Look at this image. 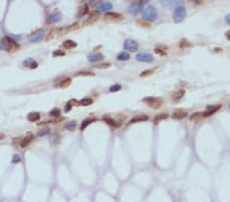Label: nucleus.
I'll use <instances>...</instances> for the list:
<instances>
[{
    "label": "nucleus",
    "instance_id": "nucleus-14",
    "mask_svg": "<svg viewBox=\"0 0 230 202\" xmlns=\"http://www.w3.org/2000/svg\"><path fill=\"white\" fill-rule=\"evenodd\" d=\"M122 17H123L120 13L117 12H111V11H109V12L105 13V19H111V21H120V19H122Z\"/></svg>",
    "mask_w": 230,
    "mask_h": 202
},
{
    "label": "nucleus",
    "instance_id": "nucleus-12",
    "mask_svg": "<svg viewBox=\"0 0 230 202\" xmlns=\"http://www.w3.org/2000/svg\"><path fill=\"white\" fill-rule=\"evenodd\" d=\"M87 58L89 62H97L99 60H102L103 55L101 53H90L87 56Z\"/></svg>",
    "mask_w": 230,
    "mask_h": 202
},
{
    "label": "nucleus",
    "instance_id": "nucleus-38",
    "mask_svg": "<svg viewBox=\"0 0 230 202\" xmlns=\"http://www.w3.org/2000/svg\"><path fill=\"white\" fill-rule=\"evenodd\" d=\"M155 69H148V71H143V73H141L140 77L144 78V77H147V76H151V75H153V74L155 73Z\"/></svg>",
    "mask_w": 230,
    "mask_h": 202
},
{
    "label": "nucleus",
    "instance_id": "nucleus-39",
    "mask_svg": "<svg viewBox=\"0 0 230 202\" xmlns=\"http://www.w3.org/2000/svg\"><path fill=\"white\" fill-rule=\"evenodd\" d=\"M136 23L138 24L139 26H141V27L143 28H151V25H149L148 23H146V22H143V21H137Z\"/></svg>",
    "mask_w": 230,
    "mask_h": 202
},
{
    "label": "nucleus",
    "instance_id": "nucleus-29",
    "mask_svg": "<svg viewBox=\"0 0 230 202\" xmlns=\"http://www.w3.org/2000/svg\"><path fill=\"white\" fill-rule=\"evenodd\" d=\"M93 103V100L91 98H84L80 101V104H82L83 106H87V105H90Z\"/></svg>",
    "mask_w": 230,
    "mask_h": 202
},
{
    "label": "nucleus",
    "instance_id": "nucleus-6",
    "mask_svg": "<svg viewBox=\"0 0 230 202\" xmlns=\"http://www.w3.org/2000/svg\"><path fill=\"white\" fill-rule=\"evenodd\" d=\"M138 47H139L138 43L132 39H127L124 42V48H125V50H128V51L135 52V51L138 50Z\"/></svg>",
    "mask_w": 230,
    "mask_h": 202
},
{
    "label": "nucleus",
    "instance_id": "nucleus-18",
    "mask_svg": "<svg viewBox=\"0 0 230 202\" xmlns=\"http://www.w3.org/2000/svg\"><path fill=\"white\" fill-rule=\"evenodd\" d=\"M148 121V117L147 115H136L134 117L131 121H129V124H134V123H137V121Z\"/></svg>",
    "mask_w": 230,
    "mask_h": 202
},
{
    "label": "nucleus",
    "instance_id": "nucleus-17",
    "mask_svg": "<svg viewBox=\"0 0 230 202\" xmlns=\"http://www.w3.org/2000/svg\"><path fill=\"white\" fill-rule=\"evenodd\" d=\"M40 117H41V115H40L39 112H31L28 115L27 119L29 121H32V123H34V121H37L40 119Z\"/></svg>",
    "mask_w": 230,
    "mask_h": 202
},
{
    "label": "nucleus",
    "instance_id": "nucleus-7",
    "mask_svg": "<svg viewBox=\"0 0 230 202\" xmlns=\"http://www.w3.org/2000/svg\"><path fill=\"white\" fill-rule=\"evenodd\" d=\"M136 59L140 62H153V56L149 53H138L136 55Z\"/></svg>",
    "mask_w": 230,
    "mask_h": 202
},
{
    "label": "nucleus",
    "instance_id": "nucleus-23",
    "mask_svg": "<svg viewBox=\"0 0 230 202\" xmlns=\"http://www.w3.org/2000/svg\"><path fill=\"white\" fill-rule=\"evenodd\" d=\"M71 82H72L71 79L63 80L61 82H59V84H57L56 87H59V88H67V87H69V86L71 85Z\"/></svg>",
    "mask_w": 230,
    "mask_h": 202
},
{
    "label": "nucleus",
    "instance_id": "nucleus-40",
    "mask_svg": "<svg viewBox=\"0 0 230 202\" xmlns=\"http://www.w3.org/2000/svg\"><path fill=\"white\" fill-rule=\"evenodd\" d=\"M53 56H63V55H65V52L63 51H61V50H55L54 52L52 53Z\"/></svg>",
    "mask_w": 230,
    "mask_h": 202
},
{
    "label": "nucleus",
    "instance_id": "nucleus-11",
    "mask_svg": "<svg viewBox=\"0 0 230 202\" xmlns=\"http://www.w3.org/2000/svg\"><path fill=\"white\" fill-rule=\"evenodd\" d=\"M220 105H215V106H208L207 110L205 111V112L201 113V115H203V117H210V115H213L214 113L216 112V111L219 110L220 108Z\"/></svg>",
    "mask_w": 230,
    "mask_h": 202
},
{
    "label": "nucleus",
    "instance_id": "nucleus-45",
    "mask_svg": "<svg viewBox=\"0 0 230 202\" xmlns=\"http://www.w3.org/2000/svg\"><path fill=\"white\" fill-rule=\"evenodd\" d=\"M11 38H13L15 39V42H17V41H19V40H21V36H13Z\"/></svg>",
    "mask_w": 230,
    "mask_h": 202
},
{
    "label": "nucleus",
    "instance_id": "nucleus-3",
    "mask_svg": "<svg viewBox=\"0 0 230 202\" xmlns=\"http://www.w3.org/2000/svg\"><path fill=\"white\" fill-rule=\"evenodd\" d=\"M186 17V9L183 6H177L173 10V21L174 23L179 24L184 21V19Z\"/></svg>",
    "mask_w": 230,
    "mask_h": 202
},
{
    "label": "nucleus",
    "instance_id": "nucleus-4",
    "mask_svg": "<svg viewBox=\"0 0 230 202\" xmlns=\"http://www.w3.org/2000/svg\"><path fill=\"white\" fill-rule=\"evenodd\" d=\"M143 102H145L146 104H148L151 108L158 109L162 106L163 104V101H162L161 98H153V97H145L143 98Z\"/></svg>",
    "mask_w": 230,
    "mask_h": 202
},
{
    "label": "nucleus",
    "instance_id": "nucleus-16",
    "mask_svg": "<svg viewBox=\"0 0 230 202\" xmlns=\"http://www.w3.org/2000/svg\"><path fill=\"white\" fill-rule=\"evenodd\" d=\"M33 138H34V136L32 135L31 133H28L27 137H25L24 139L21 140V144H20V145H21V147H23V148L26 147V146H27L28 144H29L30 142H31L32 140H33Z\"/></svg>",
    "mask_w": 230,
    "mask_h": 202
},
{
    "label": "nucleus",
    "instance_id": "nucleus-5",
    "mask_svg": "<svg viewBox=\"0 0 230 202\" xmlns=\"http://www.w3.org/2000/svg\"><path fill=\"white\" fill-rule=\"evenodd\" d=\"M146 5V1H141V2H133L131 3L129 7H128V11L129 13H132V15H137L139 11L142 9V7Z\"/></svg>",
    "mask_w": 230,
    "mask_h": 202
},
{
    "label": "nucleus",
    "instance_id": "nucleus-48",
    "mask_svg": "<svg viewBox=\"0 0 230 202\" xmlns=\"http://www.w3.org/2000/svg\"><path fill=\"white\" fill-rule=\"evenodd\" d=\"M229 108H230V106H229Z\"/></svg>",
    "mask_w": 230,
    "mask_h": 202
},
{
    "label": "nucleus",
    "instance_id": "nucleus-35",
    "mask_svg": "<svg viewBox=\"0 0 230 202\" xmlns=\"http://www.w3.org/2000/svg\"><path fill=\"white\" fill-rule=\"evenodd\" d=\"M164 49H167V47H164V48L157 47V48H155V52L160 55H166V50H164Z\"/></svg>",
    "mask_w": 230,
    "mask_h": 202
},
{
    "label": "nucleus",
    "instance_id": "nucleus-46",
    "mask_svg": "<svg viewBox=\"0 0 230 202\" xmlns=\"http://www.w3.org/2000/svg\"><path fill=\"white\" fill-rule=\"evenodd\" d=\"M225 37L227 38L228 40H230V31H227V32H226V34H225Z\"/></svg>",
    "mask_w": 230,
    "mask_h": 202
},
{
    "label": "nucleus",
    "instance_id": "nucleus-22",
    "mask_svg": "<svg viewBox=\"0 0 230 202\" xmlns=\"http://www.w3.org/2000/svg\"><path fill=\"white\" fill-rule=\"evenodd\" d=\"M103 119H105V121H107V124H109V126H113V127H116V128H118V127H120V124L119 123H117L116 121H114L112 117H103Z\"/></svg>",
    "mask_w": 230,
    "mask_h": 202
},
{
    "label": "nucleus",
    "instance_id": "nucleus-10",
    "mask_svg": "<svg viewBox=\"0 0 230 202\" xmlns=\"http://www.w3.org/2000/svg\"><path fill=\"white\" fill-rule=\"evenodd\" d=\"M113 8V4L109 1L107 2H98V4L96 5L97 11H107L109 9Z\"/></svg>",
    "mask_w": 230,
    "mask_h": 202
},
{
    "label": "nucleus",
    "instance_id": "nucleus-8",
    "mask_svg": "<svg viewBox=\"0 0 230 202\" xmlns=\"http://www.w3.org/2000/svg\"><path fill=\"white\" fill-rule=\"evenodd\" d=\"M61 19H63V15H61V13L59 12V11H54V12H52L51 15H49V17H48V21H49V23H51V24L59 23V22L61 21Z\"/></svg>",
    "mask_w": 230,
    "mask_h": 202
},
{
    "label": "nucleus",
    "instance_id": "nucleus-31",
    "mask_svg": "<svg viewBox=\"0 0 230 202\" xmlns=\"http://www.w3.org/2000/svg\"><path fill=\"white\" fill-rule=\"evenodd\" d=\"M76 126H77L76 121H70V123L66 124V125H65V128H66V129H67V130H69V131H73V130L76 128Z\"/></svg>",
    "mask_w": 230,
    "mask_h": 202
},
{
    "label": "nucleus",
    "instance_id": "nucleus-9",
    "mask_svg": "<svg viewBox=\"0 0 230 202\" xmlns=\"http://www.w3.org/2000/svg\"><path fill=\"white\" fill-rule=\"evenodd\" d=\"M44 38V32L43 31H39L37 33L33 34L29 37V41L32 42V43H37V42H40L42 39Z\"/></svg>",
    "mask_w": 230,
    "mask_h": 202
},
{
    "label": "nucleus",
    "instance_id": "nucleus-28",
    "mask_svg": "<svg viewBox=\"0 0 230 202\" xmlns=\"http://www.w3.org/2000/svg\"><path fill=\"white\" fill-rule=\"evenodd\" d=\"M168 117V115H157V117L153 119V123L155 124H159L160 121H163V119H166Z\"/></svg>",
    "mask_w": 230,
    "mask_h": 202
},
{
    "label": "nucleus",
    "instance_id": "nucleus-30",
    "mask_svg": "<svg viewBox=\"0 0 230 202\" xmlns=\"http://www.w3.org/2000/svg\"><path fill=\"white\" fill-rule=\"evenodd\" d=\"M48 134H50V129H49V128H45V129H43V130H41V131L38 132L37 136L38 137H43V136L48 135Z\"/></svg>",
    "mask_w": 230,
    "mask_h": 202
},
{
    "label": "nucleus",
    "instance_id": "nucleus-25",
    "mask_svg": "<svg viewBox=\"0 0 230 202\" xmlns=\"http://www.w3.org/2000/svg\"><path fill=\"white\" fill-rule=\"evenodd\" d=\"M181 4H182V2H180V1H174V2H172V1H163V2H162V5H163V6H176V5L180 6Z\"/></svg>",
    "mask_w": 230,
    "mask_h": 202
},
{
    "label": "nucleus",
    "instance_id": "nucleus-42",
    "mask_svg": "<svg viewBox=\"0 0 230 202\" xmlns=\"http://www.w3.org/2000/svg\"><path fill=\"white\" fill-rule=\"evenodd\" d=\"M111 67V63H102V65H97V69H105V67Z\"/></svg>",
    "mask_w": 230,
    "mask_h": 202
},
{
    "label": "nucleus",
    "instance_id": "nucleus-47",
    "mask_svg": "<svg viewBox=\"0 0 230 202\" xmlns=\"http://www.w3.org/2000/svg\"><path fill=\"white\" fill-rule=\"evenodd\" d=\"M3 137H4V136H3V135H2V134H0V139H2V138H3Z\"/></svg>",
    "mask_w": 230,
    "mask_h": 202
},
{
    "label": "nucleus",
    "instance_id": "nucleus-41",
    "mask_svg": "<svg viewBox=\"0 0 230 202\" xmlns=\"http://www.w3.org/2000/svg\"><path fill=\"white\" fill-rule=\"evenodd\" d=\"M77 76H95L91 71H81V73H78Z\"/></svg>",
    "mask_w": 230,
    "mask_h": 202
},
{
    "label": "nucleus",
    "instance_id": "nucleus-15",
    "mask_svg": "<svg viewBox=\"0 0 230 202\" xmlns=\"http://www.w3.org/2000/svg\"><path fill=\"white\" fill-rule=\"evenodd\" d=\"M99 19V13L98 12H92L91 15H90L89 19L86 21V24H88V25H92V24L96 23L97 21H98Z\"/></svg>",
    "mask_w": 230,
    "mask_h": 202
},
{
    "label": "nucleus",
    "instance_id": "nucleus-20",
    "mask_svg": "<svg viewBox=\"0 0 230 202\" xmlns=\"http://www.w3.org/2000/svg\"><path fill=\"white\" fill-rule=\"evenodd\" d=\"M87 12H88V5L87 4H83L81 7H80L79 12H78L77 17L80 19V17H84V15H85V13H87Z\"/></svg>",
    "mask_w": 230,
    "mask_h": 202
},
{
    "label": "nucleus",
    "instance_id": "nucleus-24",
    "mask_svg": "<svg viewBox=\"0 0 230 202\" xmlns=\"http://www.w3.org/2000/svg\"><path fill=\"white\" fill-rule=\"evenodd\" d=\"M184 94H185V91H184L183 89L177 90V91H176L175 93L173 94V98L175 100H179V99H181V98L183 97Z\"/></svg>",
    "mask_w": 230,
    "mask_h": 202
},
{
    "label": "nucleus",
    "instance_id": "nucleus-2",
    "mask_svg": "<svg viewBox=\"0 0 230 202\" xmlns=\"http://www.w3.org/2000/svg\"><path fill=\"white\" fill-rule=\"evenodd\" d=\"M141 13H142V17L145 21L153 22L157 19L158 17V11L153 5L146 4L142 7L141 9Z\"/></svg>",
    "mask_w": 230,
    "mask_h": 202
},
{
    "label": "nucleus",
    "instance_id": "nucleus-37",
    "mask_svg": "<svg viewBox=\"0 0 230 202\" xmlns=\"http://www.w3.org/2000/svg\"><path fill=\"white\" fill-rule=\"evenodd\" d=\"M49 115L50 117H59L61 115V110L59 108H53L52 110L49 112Z\"/></svg>",
    "mask_w": 230,
    "mask_h": 202
},
{
    "label": "nucleus",
    "instance_id": "nucleus-13",
    "mask_svg": "<svg viewBox=\"0 0 230 202\" xmlns=\"http://www.w3.org/2000/svg\"><path fill=\"white\" fill-rule=\"evenodd\" d=\"M187 115H188L187 111L183 110V109H177V110H175L173 113V117L176 119H182L185 117H187Z\"/></svg>",
    "mask_w": 230,
    "mask_h": 202
},
{
    "label": "nucleus",
    "instance_id": "nucleus-1",
    "mask_svg": "<svg viewBox=\"0 0 230 202\" xmlns=\"http://www.w3.org/2000/svg\"><path fill=\"white\" fill-rule=\"evenodd\" d=\"M0 49L3 51H15L17 49H19V45L17 44V42H15V40H13L11 37L5 36L0 41Z\"/></svg>",
    "mask_w": 230,
    "mask_h": 202
},
{
    "label": "nucleus",
    "instance_id": "nucleus-21",
    "mask_svg": "<svg viewBox=\"0 0 230 202\" xmlns=\"http://www.w3.org/2000/svg\"><path fill=\"white\" fill-rule=\"evenodd\" d=\"M63 46L66 48V49H72V48L76 47L77 46V43L74 41H72V40H67V41H65L63 43Z\"/></svg>",
    "mask_w": 230,
    "mask_h": 202
},
{
    "label": "nucleus",
    "instance_id": "nucleus-32",
    "mask_svg": "<svg viewBox=\"0 0 230 202\" xmlns=\"http://www.w3.org/2000/svg\"><path fill=\"white\" fill-rule=\"evenodd\" d=\"M34 62H35V60H34L33 58H28V59H26V60L23 61V65L24 67H30V69H31V67L33 65Z\"/></svg>",
    "mask_w": 230,
    "mask_h": 202
},
{
    "label": "nucleus",
    "instance_id": "nucleus-33",
    "mask_svg": "<svg viewBox=\"0 0 230 202\" xmlns=\"http://www.w3.org/2000/svg\"><path fill=\"white\" fill-rule=\"evenodd\" d=\"M73 103H77V101L76 100H71V101H69V102L67 103V105H66V107H65V112H69L70 110L72 109V104Z\"/></svg>",
    "mask_w": 230,
    "mask_h": 202
},
{
    "label": "nucleus",
    "instance_id": "nucleus-26",
    "mask_svg": "<svg viewBox=\"0 0 230 202\" xmlns=\"http://www.w3.org/2000/svg\"><path fill=\"white\" fill-rule=\"evenodd\" d=\"M95 121V119H85V121L82 123L81 127H80L81 131H84V130L86 129V127H87V126H89L90 124L92 123V121Z\"/></svg>",
    "mask_w": 230,
    "mask_h": 202
},
{
    "label": "nucleus",
    "instance_id": "nucleus-43",
    "mask_svg": "<svg viewBox=\"0 0 230 202\" xmlns=\"http://www.w3.org/2000/svg\"><path fill=\"white\" fill-rule=\"evenodd\" d=\"M21 161V158H20V156L19 155H13V163H17V162H20Z\"/></svg>",
    "mask_w": 230,
    "mask_h": 202
},
{
    "label": "nucleus",
    "instance_id": "nucleus-27",
    "mask_svg": "<svg viewBox=\"0 0 230 202\" xmlns=\"http://www.w3.org/2000/svg\"><path fill=\"white\" fill-rule=\"evenodd\" d=\"M201 117H203L201 113L197 112V113H193V115H191L190 117H189V119H190L191 121H199Z\"/></svg>",
    "mask_w": 230,
    "mask_h": 202
},
{
    "label": "nucleus",
    "instance_id": "nucleus-19",
    "mask_svg": "<svg viewBox=\"0 0 230 202\" xmlns=\"http://www.w3.org/2000/svg\"><path fill=\"white\" fill-rule=\"evenodd\" d=\"M130 58V54L128 52H125V51H123V52H120L119 54H118L117 56V59L120 61H126L128 60V59Z\"/></svg>",
    "mask_w": 230,
    "mask_h": 202
},
{
    "label": "nucleus",
    "instance_id": "nucleus-44",
    "mask_svg": "<svg viewBox=\"0 0 230 202\" xmlns=\"http://www.w3.org/2000/svg\"><path fill=\"white\" fill-rule=\"evenodd\" d=\"M225 21H226V23H227V24H229V25H230V13H229V15H226V17H225Z\"/></svg>",
    "mask_w": 230,
    "mask_h": 202
},
{
    "label": "nucleus",
    "instance_id": "nucleus-34",
    "mask_svg": "<svg viewBox=\"0 0 230 202\" xmlns=\"http://www.w3.org/2000/svg\"><path fill=\"white\" fill-rule=\"evenodd\" d=\"M188 46H190V43H189V41H187L186 39H182L179 44L180 48H186V47H188Z\"/></svg>",
    "mask_w": 230,
    "mask_h": 202
},
{
    "label": "nucleus",
    "instance_id": "nucleus-36",
    "mask_svg": "<svg viewBox=\"0 0 230 202\" xmlns=\"http://www.w3.org/2000/svg\"><path fill=\"white\" fill-rule=\"evenodd\" d=\"M122 88V86L120 85V84H115V85L111 86V88H109V91L111 92H118L120 91Z\"/></svg>",
    "mask_w": 230,
    "mask_h": 202
}]
</instances>
